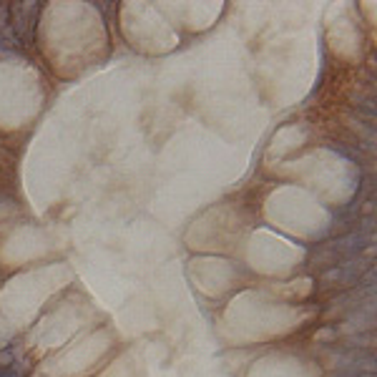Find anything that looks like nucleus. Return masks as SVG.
Returning a JSON list of instances; mask_svg holds the SVG:
<instances>
[{
	"instance_id": "obj_1",
	"label": "nucleus",
	"mask_w": 377,
	"mask_h": 377,
	"mask_svg": "<svg viewBox=\"0 0 377 377\" xmlns=\"http://www.w3.org/2000/svg\"><path fill=\"white\" fill-rule=\"evenodd\" d=\"M362 244H367V236L365 234H347V236H340V239H332L327 244H319V247L312 249L309 254V264H315L319 269H335L340 264L349 261L354 254L360 252Z\"/></svg>"
}]
</instances>
